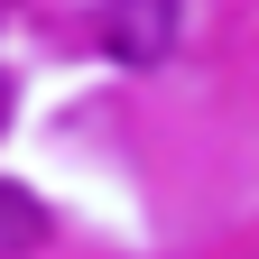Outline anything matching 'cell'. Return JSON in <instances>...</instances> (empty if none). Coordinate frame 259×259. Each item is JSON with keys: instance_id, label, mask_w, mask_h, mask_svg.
<instances>
[{"instance_id": "2", "label": "cell", "mask_w": 259, "mask_h": 259, "mask_svg": "<svg viewBox=\"0 0 259 259\" xmlns=\"http://www.w3.org/2000/svg\"><path fill=\"white\" fill-rule=\"evenodd\" d=\"M37 241H47V204H37L28 185H10V176H0V259H28Z\"/></svg>"}, {"instance_id": "1", "label": "cell", "mask_w": 259, "mask_h": 259, "mask_svg": "<svg viewBox=\"0 0 259 259\" xmlns=\"http://www.w3.org/2000/svg\"><path fill=\"white\" fill-rule=\"evenodd\" d=\"M102 47H111V65H148L176 47V0H102Z\"/></svg>"}]
</instances>
